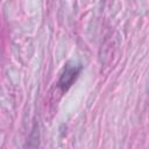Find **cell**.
I'll return each mask as SVG.
<instances>
[{"mask_svg":"<svg viewBox=\"0 0 149 149\" xmlns=\"http://www.w3.org/2000/svg\"><path fill=\"white\" fill-rule=\"evenodd\" d=\"M83 69V65L79 63H74V62H68L61 73V77L58 79V87L62 90V92H66L72 84L76 81V79L78 78L80 71Z\"/></svg>","mask_w":149,"mask_h":149,"instance_id":"cell-1","label":"cell"}]
</instances>
